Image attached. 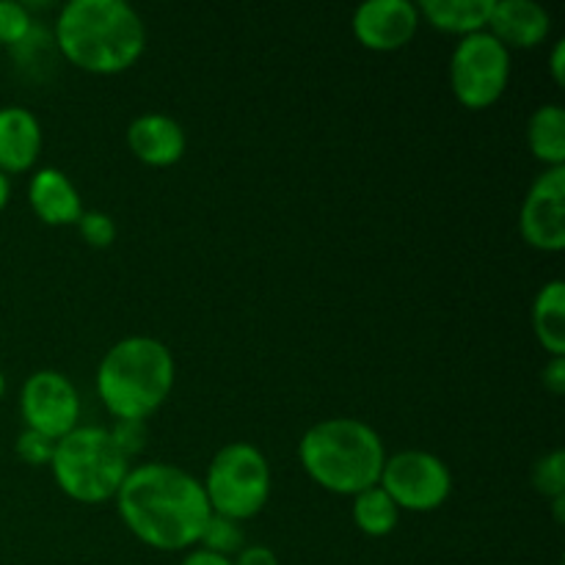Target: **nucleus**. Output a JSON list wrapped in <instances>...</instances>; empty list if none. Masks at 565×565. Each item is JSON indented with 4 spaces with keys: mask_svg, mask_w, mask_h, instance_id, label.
<instances>
[{
    "mask_svg": "<svg viewBox=\"0 0 565 565\" xmlns=\"http://www.w3.org/2000/svg\"><path fill=\"white\" fill-rule=\"evenodd\" d=\"M9 196H11V182H9V177H6L3 171H0V210H3L6 204H9Z\"/></svg>",
    "mask_w": 565,
    "mask_h": 565,
    "instance_id": "c756f323",
    "label": "nucleus"
},
{
    "mask_svg": "<svg viewBox=\"0 0 565 565\" xmlns=\"http://www.w3.org/2000/svg\"><path fill=\"white\" fill-rule=\"evenodd\" d=\"M491 6L494 0H423L417 11L419 20H428L439 31L458 33L463 39L469 33L486 31Z\"/></svg>",
    "mask_w": 565,
    "mask_h": 565,
    "instance_id": "dca6fc26",
    "label": "nucleus"
},
{
    "mask_svg": "<svg viewBox=\"0 0 565 565\" xmlns=\"http://www.w3.org/2000/svg\"><path fill=\"white\" fill-rule=\"evenodd\" d=\"M53 478L70 500L83 505H99L119 494L130 461L110 439V430L103 425H77L55 445Z\"/></svg>",
    "mask_w": 565,
    "mask_h": 565,
    "instance_id": "39448f33",
    "label": "nucleus"
},
{
    "mask_svg": "<svg viewBox=\"0 0 565 565\" xmlns=\"http://www.w3.org/2000/svg\"><path fill=\"white\" fill-rule=\"evenodd\" d=\"M298 458L318 486L331 494L356 497L379 486L386 450L375 428L356 417L320 419L303 434Z\"/></svg>",
    "mask_w": 565,
    "mask_h": 565,
    "instance_id": "7ed1b4c3",
    "label": "nucleus"
},
{
    "mask_svg": "<svg viewBox=\"0 0 565 565\" xmlns=\"http://www.w3.org/2000/svg\"><path fill=\"white\" fill-rule=\"evenodd\" d=\"M565 497H557V500H552V513H555V519H557V524H563V519H565Z\"/></svg>",
    "mask_w": 565,
    "mask_h": 565,
    "instance_id": "7c9ffc66",
    "label": "nucleus"
},
{
    "mask_svg": "<svg viewBox=\"0 0 565 565\" xmlns=\"http://www.w3.org/2000/svg\"><path fill=\"white\" fill-rule=\"evenodd\" d=\"M127 147L141 163L166 169L180 163L185 154L188 138L177 119L166 114H141L127 127Z\"/></svg>",
    "mask_w": 565,
    "mask_h": 565,
    "instance_id": "f8f14e48",
    "label": "nucleus"
},
{
    "mask_svg": "<svg viewBox=\"0 0 565 565\" xmlns=\"http://www.w3.org/2000/svg\"><path fill=\"white\" fill-rule=\"evenodd\" d=\"M552 17L535 0H494L486 31L511 47H535L550 36Z\"/></svg>",
    "mask_w": 565,
    "mask_h": 565,
    "instance_id": "ddd939ff",
    "label": "nucleus"
},
{
    "mask_svg": "<svg viewBox=\"0 0 565 565\" xmlns=\"http://www.w3.org/2000/svg\"><path fill=\"white\" fill-rule=\"evenodd\" d=\"M55 445H58V441L50 439V436L25 428L20 436H17L14 450L17 456H20V461H25L28 467H50Z\"/></svg>",
    "mask_w": 565,
    "mask_h": 565,
    "instance_id": "b1692460",
    "label": "nucleus"
},
{
    "mask_svg": "<svg viewBox=\"0 0 565 565\" xmlns=\"http://www.w3.org/2000/svg\"><path fill=\"white\" fill-rule=\"evenodd\" d=\"M533 331L546 353L565 356V281L552 279L533 301Z\"/></svg>",
    "mask_w": 565,
    "mask_h": 565,
    "instance_id": "f3484780",
    "label": "nucleus"
},
{
    "mask_svg": "<svg viewBox=\"0 0 565 565\" xmlns=\"http://www.w3.org/2000/svg\"><path fill=\"white\" fill-rule=\"evenodd\" d=\"M42 152V125L22 105L0 108V171L6 177L33 169Z\"/></svg>",
    "mask_w": 565,
    "mask_h": 565,
    "instance_id": "4468645a",
    "label": "nucleus"
},
{
    "mask_svg": "<svg viewBox=\"0 0 565 565\" xmlns=\"http://www.w3.org/2000/svg\"><path fill=\"white\" fill-rule=\"evenodd\" d=\"M550 70H552V77H555V83H565V39L555 44V50H552V61H550Z\"/></svg>",
    "mask_w": 565,
    "mask_h": 565,
    "instance_id": "c85d7f7f",
    "label": "nucleus"
},
{
    "mask_svg": "<svg viewBox=\"0 0 565 565\" xmlns=\"http://www.w3.org/2000/svg\"><path fill=\"white\" fill-rule=\"evenodd\" d=\"M108 430H110V439H114L116 447L125 452L127 461H130L132 456H138V452L147 447L149 430H147V423H143V419H116L114 428H108Z\"/></svg>",
    "mask_w": 565,
    "mask_h": 565,
    "instance_id": "393cba45",
    "label": "nucleus"
},
{
    "mask_svg": "<svg viewBox=\"0 0 565 565\" xmlns=\"http://www.w3.org/2000/svg\"><path fill=\"white\" fill-rule=\"evenodd\" d=\"M210 511L246 522L265 508L270 497V463L248 441H230L210 461L202 480Z\"/></svg>",
    "mask_w": 565,
    "mask_h": 565,
    "instance_id": "423d86ee",
    "label": "nucleus"
},
{
    "mask_svg": "<svg viewBox=\"0 0 565 565\" xmlns=\"http://www.w3.org/2000/svg\"><path fill=\"white\" fill-rule=\"evenodd\" d=\"M397 519H401V508L392 502V497L381 486L364 489L353 497V522L370 539L390 535L397 527Z\"/></svg>",
    "mask_w": 565,
    "mask_h": 565,
    "instance_id": "6ab92c4d",
    "label": "nucleus"
},
{
    "mask_svg": "<svg viewBox=\"0 0 565 565\" xmlns=\"http://www.w3.org/2000/svg\"><path fill=\"white\" fill-rule=\"evenodd\" d=\"M533 486L546 500L565 497V452L552 450L541 456L533 467Z\"/></svg>",
    "mask_w": 565,
    "mask_h": 565,
    "instance_id": "412c9836",
    "label": "nucleus"
},
{
    "mask_svg": "<svg viewBox=\"0 0 565 565\" xmlns=\"http://www.w3.org/2000/svg\"><path fill=\"white\" fill-rule=\"evenodd\" d=\"M565 166L544 169L530 185L519 213V230L524 241L539 252H563L565 248Z\"/></svg>",
    "mask_w": 565,
    "mask_h": 565,
    "instance_id": "9d476101",
    "label": "nucleus"
},
{
    "mask_svg": "<svg viewBox=\"0 0 565 565\" xmlns=\"http://www.w3.org/2000/svg\"><path fill=\"white\" fill-rule=\"evenodd\" d=\"M196 546H204V550L215 552V555L232 557L246 546V535H243L241 522L218 516V513H210L207 524H204L202 530V539H199Z\"/></svg>",
    "mask_w": 565,
    "mask_h": 565,
    "instance_id": "aec40b11",
    "label": "nucleus"
},
{
    "mask_svg": "<svg viewBox=\"0 0 565 565\" xmlns=\"http://www.w3.org/2000/svg\"><path fill=\"white\" fill-rule=\"evenodd\" d=\"M77 230L92 248H108L116 241V221L103 210H83Z\"/></svg>",
    "mask_w": 565,
    "mask_h": 565,
    "instance_id": "5701e85b",
    "label": "nucleus"
},
{
    "mask_svg": "<svg viewBox=\"0 0 565 565\" xmlns=\"http://www.w3.org/2000/svg\"><path fill=\"white\" fill-rule=\"evenodd\" d=\"M177 364L169 345L132 334L108 348L97 367V395L116 419H147L169 401Z\"/></svg>",
    "mask_w": 565,
    "mask_h": 565,
    "instance_id": "20e7f679",
    "label": "nucleus"
},
{
    "mask_svg": "<svg viewBox=\"0 0 565 565\" xmlns=\"http://www.w3.org/2000/svg\"><path fill=\"white\" fill-rule=\"evenodd\" d=\"M3 392H6V379H3V373H0V397H3Z\"/></svg>",
    "mask_w": 565,
    "mask_h": 565,
    "instance_id": "2f4dec72",
    "label": "nucleus"
},
{
    "mask_svg": "<svg viewBox=\"0 0 565 565\" xmlns=\"http://www.w3.org/2000/svg\"><path fill=\"white\" fill-rule=\"evenodd\" d=\"M511 81V50L491 36L478 31L463 36L456 44L450 58V86L458 103L467 108H489L505 94Z\"/></svg>",
    "mask_w": 565,
    "mask_h": 565,
    "instance_id": "0eeeda50",
    "label": "nucleus"
},
{
    "mask_svg": "<svg viewBox=\"0 0 565 565\" xmlns=\"http://www.w3.org/2000/svg\"><path fill=\"white\" fill-rule=\"evenodd\" d=\"M180 565H235L232 557L215 555V552L204 550V546H193L185 557H182Z\"/></svg>",
    "mask_w": 565,
    "mask_h": 565,
    "instance_id": "cd10ccee",
    "label": "nucleus"
},
{
    "mask_svg": "<svg viewBox=\"0 0 565 565\" xmlns=\"http://www.w3.org/2000/svg\"><path fill=\"white\" fill-rule=\"evenodd\" d=\"M527 143L546 169L565 166V110L563 105L546 103L535 108L527 121Z\"/></svg>",
    "mask_w": 565,
    "mask_h": 565,
    "instance_id": "a211bd4d",
    "label": "nucleus"
},
{
    "mask_svg": "<svg viewBox=\"0 0 565 565\" xmlns=\"http://www.w3.org/2000/svg\"><path fill=\"white\" fill-rule=\"evenodd\" d=\"M55 44L92 75H119L147 50V25L125 0H70L58 11Z\"/></svg>",
    "mask_w": 565,
    "mask_h": 565,
    "instance_id": "f03ea898",
    "label": "nucleus"
},
{
    "mask_svg": "<svg viewBox=\"0 0 565 565\" xmlns=\"http://www.w3.org/2000/svg\"><path fill=\"white\" fill-rule=\"evenodd\" d=\"M20 412L28 430L58 441L77 428L81 397L75 384L58 370H36L25 379L20 392Z\"/></svg>",
    "mask_w": 565,
    "mask_h": 565,
    "instance_id": "1a4fd4ad",
    "label": "nucleus"
},
{
    "mask_svg": "<svg viewBox=\"0 0 565 565\" xmlns=\"http://www.w3.org/2000/svg\"><path fill=\"white\" fill-rule=\"evenodd\" d=\"M541 384L552 392V395H563L565 392V356H552L541 370Z\"/></svg>",
    "mask_w": 565,
    "mask_h": 565,
    "instance_id": "a878e982",
    "label": "nucleus"
},
{
    "mask_svg": "<svg viewBox=\"0 0 565 565\" xmlns=\"http://www.w3.org/2000/svg\"><path fill=\"white\" fill-rule=\"evenodd\" d=\"M235 565H279V557L270 546L254 544V546H243L235 557H232Z\"/></svg>",
    "mask_w": 565,
    "mask_h": 565,
    "instance_id": "bb28decb",
    "label": "nucleus"
},
{
    "mask_svg": "<svg viewBox=\"0 0 565 565\" xmlns=\"http://www.w3.org/2000/svg\"><path fill=\"white\" fill-rule=\"evenodd\" d=\"M114 500L125 527L160 552L193 550L213 513L202 480L163 461L130 467Z\"/></svg>",
    "mask_w": 565,
    "mask_h": 565,
    "instance_id": "f257e3e1",
    "label": "nucleus"
},
{
    "mask_svg": "<svg viewBox=\"0 0 565 565\" xmlns=\"http://www.w3.org/2000/svg\"><path fill=\"white\" fill-rule=\"evenodd\" d=\"M417 28L419 11L408 0H367L353 11V36L375 53L406 47Z\"/></svg>",
    "mask_w": 565,
    "mask_h": 565,
    "instance_id": "9b49d317",
    "label": "nucleus"
},
{
    "mask_svg": "<svg viewBox=\"0 0 565 565\" xmlns=\"http://www.w3.org/2000/svg\"><path fill=\"white\" fill-rule=\"evenodd\" d=\"M28 202H31L33 213L50 226L77 224V218L83 215L81 191L64 171L53 169V166H44L31 177Z\"/></svg>",
    "mask_w": 565,
    "mask_h": 565,
    "instance_id": "2eb2a0df",
    "label": "nucleus"
},
{
    "mask_svg": "<svg viewBox=\"0 0 565 565\" xmlns=\"http://www.w3.org/2000/svg\"><path fill=\"white\" fill-rule=\"evenodd\" d=\"M379 486L401 511L428 513L445 505L450 497L452 472L434 452L403 450L386 456Z\"/></svg>",
    "mask_w": 565,
    "mask_h": 565,
    "instance_id": "6e6552de",
    "label": "nucleus"
},
{
    "mask_svg": "<svg viewBox=\"0 0 565 565\" xmlns=\"http://www.w3.org/2000/svg\"><path fill=\"white\" fill-rule=\"evenodd\" d=\"M33 31V17L28 3L20 0H0V44L17 47L25 42L28 33Z\"/></svg>",
    "mask_w": 565,
    "mask_h": 565,
    "instance_id": "4be33fe9",
    "label": "nucleus"
}]
</instances>
